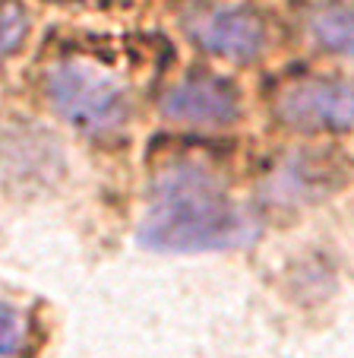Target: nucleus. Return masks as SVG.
I'll use <instances>...</instances> for the list:
<instances>
[{"label":"nucleus","instance_id":"1","mask_svg":"<svg viewBox=\"0 0 354 358\" xmlns=\"http://www.w3.org/2000/svg\"><path fill=\"white\" fill-rule=\"evenodd\" d=\"M256 225L244 216L221 184L196 165H174L155 181L152 203L142 219V248L165 254H196V250L241 248L253 241Z\"/></svg>","mask_w":354,"mask_h":358},{"label":"nucleus","instance_id":"2","mask_svg":"<svg viewBox=\"0 0 354 358\" xmlns=\"http://www.w3.org/2000/svg\"><path fill=\"white\" fill-rule=\"evenodd\" d=\"M45 92L54 111L86 136L114 134L130 115L127 89L108 70L80 57L54 64L45 76Z\"/></svg>","mask_w":354,"mask_h":358},{"label":"nucleus","instance_id":"3","mask_svg":"<svg viewBox=\"0 0 354 358\" xmlns=\"http://www.w3.org/2000/svg\"><path fill=\"white\" fill-rule=\"evenodd\" d=\"M275 115L291 130L354 127V83L310 76L288 86L275 101Z\"/></svg>","mask_w":354,"mask_h":358},{"label":"nucleus","instance_id":"4","mask_svg":"<svg viewBox=\"0 0 354 358\" xmlns=\"http://www.w3.org/2000/svg\"><path fill=\"white\" fill-rule=\"evenodd\" d=\"M161 115L174 124H190V127H225L241 115V95L228 80L200 76V80L174 86L161 99Z\"/></svg>","mask_w":354,"mask_h":358},{"label":"nucleus","instance_id":"5","mask_svg":"<svg viewBox=\"0 0 354 358\" xmlns=\"http://www.w3.org/2000/svg\"><path fill=\"white\" fill-rule=\"evenodd\" d=\"M193 38L212 55L244 64L260 57V51L266 48V29L256 13L231 7L202 13L193 22Z\"/></svg>","mask_w":354,"mask_h":358},{"label":"nucleus","instance_id":"6","mask_svg":"<svg viewBox=\"0 0 354 358\" xmlns=\"http://www.w3.org/2000/svg\"><path fill=\"white\" fill-rule=\"evenodd\" d=\"M314 32L326 48L354 57V10L326 7L314 16Z\"/></svg>","mask_w":354,"mask_h":358},{"label":"nucleus","instance_id":"7","mask_svg":"<svg viewBox=\"0 0 354 358\" xmlns=\"http://www.w3.org/2000/svg\"><path fill=\"white\" fill-rule=\"evenodd\" d=\"M29 13L20 0H0V64L20 51L29 35Z\"/></svg>","mask_w":354,"mask_h":358},{"label":"nucleus","instance_id":"8","mask_svg":"<svg viewBox=\"0 0 354 358\" xmlns=\"http://www.w3.org/2000/svg\"><path fill=\"white\" fill-rule=\"evenodd\" d=\"M20 345H22V317L13 308L0 304V358L16 355Z\"/></svg>","mask_w":354,"mask_h":358}]
</instances>
